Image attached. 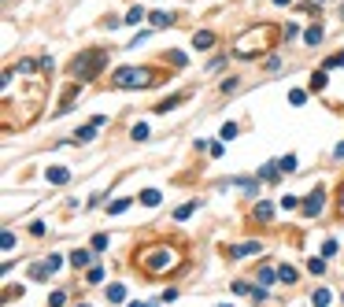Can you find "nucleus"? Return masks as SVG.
Masks as SVG:
<instances>
[{"label":"nucleus","instance_id":"5701e85b","mask_svg":"<svg viewBox=\"0 0 344 307\" xmlns=\"http://www.w3.org/2000/svg\"><path fill=\"white\" fill-rule=\"evenodd\" d=\"M311 89H315V93H318V89H326V74H322V70L311 74Z\"/></svg>","mask_w":344,"mask_h":307},{"label":"nucleus","instance_id":"f3484780","mask_svg":"<svg viewBox=\"0 0 344 307\" xmlns=\"http://www.w3.org/2000/svg\"><path fill=\"white\" fill-rule=\"evenodd\" d=\"M278 174H281L278 163H267V167H263V181H278Z\"/></svg>","mask_w":344,"mask_h":307},{"label":"nucleus","instance_id":"dca6fc26","mask_svg":"<svg viewBox=\"0 0 344 307\" xmlns=\"http://www.w3.org/2000/svg\"><path fill=\"white\" fill-rule=\"evenodd\" d=\"M141 204H145V207H155V204H159V193H155V189H145V193H141Z\"/></svg>","mask_w":344,"mask_h":307},{"label":"nucleus","instance_id":"aec40b11","mask_svg":"<svg viewBox=\"0 0 344 307\" xmlns=\"http://www.w3.org/2000/svg\"><path fill=\"white\" fill-rule=\"evenodd\" d=\"M0 248H15V233H11V229H4V233H0Z\"/></svg>","mask_w":344,"mask_h":307},{"label":"nucleus","instance_id":"2f4dec72","mask_svg":"<svg viewBox=\"0 0 344 307\" xmlns=\"http://www.w3.org/2000/svg\"><path fill=\"white\" fill-rule=\"evenodd\" d=\"M89 281H93V285L104 281V270H100V267H89Z\"/></svg>","mask_w":344,"mask_h":307},{"label":"nucleus","instance_id":"9d476101","mask_svg":"<svg viewBox=\"0 0 344 307\" xmlns=\"http://www.w3.org/2000/svg\"><path fill=\"white\" fill-rule=\"evenodd\" d=\"M148 22H152L155 30H163V26L174 22V15H170V11H152V15H148Z\"/></svg>","mask_w":344,"mask_h":307},{"label":"nucleus","instance_id":"4c0bfd02","mask_svg":"<svg viewBox=\"0 0 344 307\" xmlns=\"http://www.w3.org/2000/svg\"><path fill=\"white\" fill-rule=\"evenodd\" d=\"M333 156H337V159H344V141H340V145L333 148Z\"/></svg>","mask_w":344,"mask_h":307},{"label":"nucleus","instance_id":"37998d69","mask_svg":"<svg viewBox=\"0 0 344 307\" xmlns=\"http://www.w3.org/2000/svg\"><path fill=\"white\" fill-rule=\"evenodd\" d=\"M218 307H222V303H218ZM226 307H230V303H226Z\"/></svg>","mask_w":344,"mask_h":307},{"label":"nucleus","instance_id":"f03ea898","mask_svg":"<svg viewBox=\"0 0 344 307\" xmlns=\"http://www.w3.org/2000/svg\"><path fill=\"white\" fill-rule=\"evenodd\" d=\"M111 82H115L119 89H148L155 78H152V70H148V67H119Z\"/></svg>","mask_w":344,"mask_h":307},{"label":"nucleus","instance_id":"7ed1b4c3","mask_svg":"<svg viewBox=\"0 0 344 307\" xmlns=\"http://www.w3.org/2000/svg\"><path fill=\"white\" fill-rule=\"evenodd\" d=\"M174 263H178L174 248H148L145 255H141V267H145L148 274H163V270H170Z\"/></svg>","mask_w":344,"mask_h":307},{"label":"nucleus","instance_id":"0eeeda50","mask_svg":"<svg viewBox=\"0 0 344 307\" xmlns=\"http://www.w3.org/2000/svg\"><path fill=\"white\" fill-rule=\"evenodd\" d=\"M44 178H49L52 185H67V181H71V171H67V167H49V171H44Z\"/></svg>","mask_w":344,"mask_h":307},{"label":"nucleus","instance_id":"f704fd0d","mask_svg":"<svg viewBox=\"0 0 344 307\" xmlns=\"http://www.w3.org/2000/svg\"><path fill=\"white\" fill-rule=\"evenodd\" d=\"M296 204H300V200H296V196H281V207H285V211H292Z\"/></svg>","mask_w":344,"mask_h":307},{"label":"nucleus","instance_id":"c85d7f7f","mask_svg":"<svg viewBox=\"0 0 344 307\" xmlns=\"http://www.w3.org/2000/svg\"><path fill=\"white\" fill-rule=\"evenodd\" d=\"M307 270H311V274H322L326 263H322V259H307Z\"/></svg>","mask_w":344,"mask_h":307},{"label":"nucleus","instance_id":"6ab92c4d","mask_svg":"<svg viewBox=\"0 0 344 307\" xmlns=\"http://www.w3.org/2000/svg\"><path fill=\"white\" fill-rule=\"evenodd\" d=\"M278 167H281V171H285V174L300 171V167H296V156H285V159H278Z\"/></svg>","mask_w":344,"mask_h":307},{"label":"nucleus","instance_id":"79ce46f5","mask_svg":"<svg viewBox=\"0 0 344 307\" xmlns=\"http://www.w3.org/2000/svg\"><path fill=\"white\" fill-rule=\"evenodd\" d=\"M78 307H85V303H78Z\"/></svg>","mask_w":344,"mask_h":307},{"label":"nucleus","instance_id":"393cba45","mask_svg":"<svg viewBox=\"0 0 344 307\" xmlns=\"http://www.w3.org/2000/svg\"><path fill=\"white\" fill-rule=\"evenodd\" d=\"M141 19H148V15H145V11H141V8H130V15H126V22H133V26H137Z\"/></svg>","mask_w":344,"mask_h":307},{"label":"nucleus","instance_id":"72a5a7b5","mask_svg":"<svg viewBox=\"0 0 344 307\" xmlns=\"http://www.w3.org/2000/svg\"><path fill=\"white\" fill-rule=\"evenodd\" d=\"M63 300H67L63 293H52V296H49V307H63Z\"/></svg>","mask_w":344,"mask_h":307},{"label":"nucleus","instance_id":"f8f14e48","mask_svg":"<svg viewBox=\"0 0 344 307\" xmlns=\"http://www.w3.org/2000/svg\"><path fill=\"white\" fill-rule=\"evenodd\" d=\"M193 44H196V49H211V44H215V34H211V30H200V34L193 37Z\"/></svg>","mask_w":344,"mask_h":307},{"label":"nucleus","instance_id":"4be33fe9","mask_svg":"<svg viewBox=\"0 0 344 307\" xmlns=\"http://www.w3.org/2000/svg\"><path fill=\"white\" fill-rule=\"evenodd\" d=\"M133 141H148V126H145V122H137V126H133Z\"/></svg>","mask_w":344,"mask_h":307},{"label":"nucleus","instance_id":"a211bd4d","mask_svg":"<svg viewBox=\"0 0 344 307\" xmlns=\"http://www.w3.org/2000/svg\"><path fill=\"white\" fill-rule=\"evenodd\" d=\"M126 207H130V196H119V200H115L111 207H107V215H122Z\"/></svg>","mask_w":344,"mask_h":307},{"label":"nucleus","instance_id":"423d86ee","mask_svg":"<svg viewBox=\"0 0 344 307\" xmlns=\"http://www.w3.org/2000/svg\"><path fill=\"white\" fill-rule=\"evenodd\" d=\"M222 189H244V193H259V178H233V181H222Z\"/></svg>","mask_w":344,"mask_h":307},{"label":"nucleus","instance_id":"f257e3e1","mask_svg":"<svg viewBox=\"0 0 344 307\" xmlns=\"http://www.w3.org/2000/svg\"><path fill=\"white\" fill-rule=\"evenodd\" d=\"M104 67H107V52H104V49H82V52L71 59V74H74L78 82L97 78Z\"/></svg>","mask_w":344,"mask_h":307},{"label":"nucleus","instance_id":"9b49d317","mask_svg":"<svg viewBox=\"0 0 344 307\" xmlns=\"http://www.w3.org/2000/svg\"><path fill=\"white\" fill-rule=\"evenodd\" d=\"M181 100H185V93H174V97H167V100H159V104H155V111H159V115H167L170 107H174V104H181Z\"/></svg>","mask_w":344,"mask_h":307},{"label":"nucleus","instance_id":"412c9836","mask_svg":"<svg viewBox=\"0 0 344 307\" xmlns=\"http://www.w3.org/2000/svg\"><path fill=\"white\" fill-rule=\"evenodd\" d=\"M304 41H307V44H318V41H322V30H318V26H311L307 34H304Z\"/></svg>","mask_w":344,"mask_h":307},{"label":"nucleus","instance_id":"ddd939ff","mask_svg":"<svg viewBox=\"0 0 344 307\" xmlns=\"http://www.w3.org/2000/svg\"><path fill=\"white\" fill-rule=\"evenodd\" d=\"M270 215H274V204H267V200H259V204H256V219H259V222H267Z\"/></svg>","mask_w":344,"mask_h":307},{"label":"nucleus","instance_id":"20e7f679","mask_svg":"<svg viewBox=\"0 0 344 307\" xmlns=\"http://www.w3.org/2000/svg\"><path fill=\"white\" fill-rule=\"evenodd\" d=\"M259 252H263L259 241H244V244H233L226 255H230V259H248V255H259Z\"/></svg>","mask_w":344,"mask_h":307},{"label":"nucleus","instance_id":"1a4fd4ad","mask_svg":"<svg viewBox=\"0 0 344 307\" xmlns=\"http://www.w3.org/2000/svg\"><path fill=\"white\" fill-rule=\"evenodd\" d=\"M97 130H100V126H97V122H89V126H82V130H78V133H74V141H78V145H89V141H93V137H97Z\"/></svg>","mask_w":344,"mask_h":307},{"label":"nucleus","instance_id":"7c9ffc66","mask_svg":"<svg viewBox=\"0 0 344 307\" xmlns=\"http://www.w3.org/2000/svg\"><path fill=\"white\" fill-rule=\"evenodd\" d=\"M326 303H330V293H326V289H318V293H315V307H326Z\"/></svg>","mask_w":344,"mask_h":307},{"label":"nucleus","instance_id":"a878e982","mask_svg":"<svg viewBox=\"0 0 344 307\" xmlns=\"http://www.w3.org/2000/svg\"><path fill=\"white\" fill-rule=\"evenodd\" d=\"M307 100V93H304V89H292V93H289V104H296V107H300Z\"/></svg>","mask_w":344,"mask_h":307},{"label":"nucleus","instance_id":"c03bdc74","mask_svg":"<svg viewBox=\"0 0 344 307\" xmlns=\"http://www.w3.org/2000/svg\"><path fill=\"white\" fill-rule=\"evenodd\" d=\"M318 4H322V0H318Z\"/></svg>","mask_w":344,"mask_h":307},{"label":"nucleus","instance_id":"cd10ccee","mask_svg":"<svg viewBox=\"0 0 344 307\" xmlns=\"http://www.w3.org/2000/svg\"><path fill=\"white\" fill-rule=\"evenodd\" d=\"M107 248V233H97L93 237V252H104Z\"/></svg>","mask_w":344,"mask_h":307},{"label":"nucleus","instance_id":"473e14b6","mask_svg":"<svg viewBox=\"0 0 344 307\" xmlns=\"http://www.w3.org/2000/svg\"><path fill=\"white\" fill-rule=\"evenodd\" d=\"M222 137H226V141H230V137H237V122H226V126H222Z\"/></svg>","mask_w":344,"mask_h":307},{"label":"nucleus","instance_id":"4468645a","mask_svg":"<svg viewBox=\"0 0 344 307\" xmlns=\"http://www.w3.org/2000/svg\"><path fill=\"white\" fill-rule=\"evenodd\" d=\"M107 300H111V303H122V300H126V285H111V289H107Z\"/></svg>","mask_w":344,"mask_h":307},{"label":"nucleus","instance_id":"39448f33","mask_svg":"<svg viewBox=\"0 0 344 307\" xmlns=\"http://www.w3.org/2000/svg\"><path fill=\"white\" fill-rule=\"evenodd\" d=\"M300 207H304V215H322V207H326V193L315 189L307 200H300Z\"/></svg>","mask_w":344,"mask_h":307},{"label":"nucleus","instance_id":"c9c22d12","mask_svg":"<svg viewBox=\"0 0 344 307\" xmlns=\"http://www.w3.org/2000/svg\"><path fill=\"white\" fill-rule=\"evenodd\" d=\"M322 255H337V241H326L322 244Z\"/></svg>","mask_w":344,"mask_h":307},{"label":"nucleus","instance_id":"58836bf2","mask_svg":"<svg viewBox=\"0 0 344 307\" xmlns=\"http://www.w3.org/2000/svg\"><path fill=\"white\" fill-rule=\"evenodd\" d=\"M274 4H292V0H274Z\"/></svg>","mask_w":344,"mask_h":307},{"label":"nucleus","instance_id":"e433bc0d","mask_svg":"<svg viewBox=\"0 0 344 307\" xmlns=\"http://www.w3.org/2000/svg\"><path fill=\"white\" fill-rule=\"evenodd\" d=\"M170 63H174V67H185V52H170Z\"/></svg>","mask_w":344,"mask_h":307},{"label":"nucleus","instance_id":"ea45409f","mask_svg":"<svg viewBox=\"0 0 344 307\" xmlns=\"http://www.w3.org/2000/svg\"><path fill=\"white\" fill-rule=\"evenodd\" d=\"M130 307H145V303H130Z\"/></svg>","mask_w":344,"mask_h":307},{"label":"nucleus","instance_id":"2eb2a0df","mask_svg":"<svg viewBox=\"0 0 344 307\" xmlns=\"http://www.w3.org/2000/svg\"><path fill=\"white\" fill-rule=\"evenodd\" d=\"M278 281H285V285H292V281H296V270H292V267H285V263H281V267H278Z\"/></svg>","mask_w":344,"mask_h":307},{"label":"nucleus","instance_id":"a19ab883","mask_svg":"<svg viewBox=\"0 0 344 307\" xmlns=\"http://www.w3.org/2000/svg\"><path fill=\"white\" fill-rule=\"evenodd\" d=\"M340 15H344V4H340Z\"/></svg>","mask_w":344,"mask_h":307},{"label":"nucleus","instance_id":"b1692460","mask_svg":"<svg viewBox=\"0 0 344 307\" xmlns=\"http://www.w3.org/2000/svg\"><path fill=\"white\" fill-rule=\"evenodd\" d=\"M278 278V270H259V285H274Z\"/></svg>","mask_w":344,"mask_h":307},{"label":"nucleus","instance_id":"c756f323","mask_svg":"<svg viewBox=\"0 0 344 307\" xmlns=\"http://www.w3.org/2000/svg\"><path fill=\"white\" fill-rule=\"evenodd\" d=\"M326 67H344V52H333L330 59H326Z\"/></svg>","mask_w":344,"mask_h":307},{"label":"nucleus","instance_id":"bb28decb","mask_svg":"<svg viewBox=\"0 0 344 307\" xmlns=\"http://www.w3.org/2000/svg\"><path fill=\"white\" fill-rule=\"evenodd\" d=\"M193 207H196V204H181V207L174 211V219H178V222H181V219H189V215H193Z\"/></svg>","mask_w":344,"mask_h":307},{"label":"nucleus","instance_id":"6e6552de","mask_svg":"<svg viewBox=\"0 0 344 307\" xmlns=\"http://www.w3.org/2000/svg\"><path fill=\"white\" fill-rule=\"evenodd\" d=\"M71 267L78 270V267H93V252L89 248H74L71 252Z\"/></svg>","mask_w":344,"mask_h":307}]
</instances>
